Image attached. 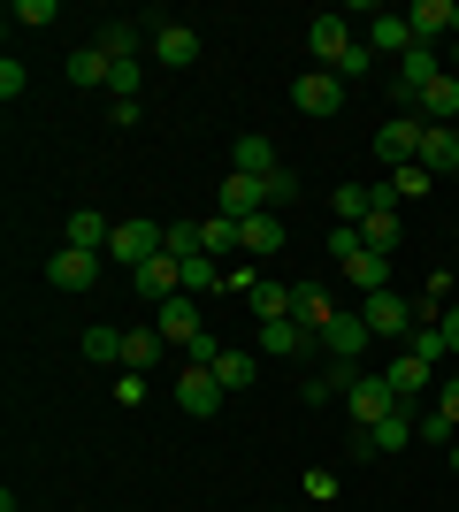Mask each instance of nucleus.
<instances>
[{"instance_id": "nucleus-1", "label": "nucleus", "mask_w": 459, "mask_h": 512, "mask_svg": "<svg viewBox=\"0 0 459 512\" xmlns=\"http://www.w3.org/2000/svg\"><path fill=\"white\" fill-rule=\"evenodd\" d=\"M437 77H444V54H437V46H414V54H398V62H391V100H398V115H414V100L437 85Z\"/></svg>"}, {"instance_id": "nucleus-2", "label": "nucleus", "mask_w": 459, "mask_h": 512, "mask_svg": "<svg viewBox=\"0 0 459 512\" xmlns=\"http://www.w3.org/2000/svg\"><path fill=\"white\" fill-rule=\"evenodd\" d=\"M161 245H169V222H146V214H131V222H115V237H108V260L115 268H146L153 253H161Z\"/></svg>"}, {"instance_id": "nucleus-3", "label": "nucleus", "mask_w": 459, "mask_h": 512, "mask_svg": "<svg viewBox=\"0 0 459 512\" xmlns=\"http://www.w3.org/2000/svg\"><path fill=\"white\" fill-rule=\"evenodd\" d=\"M291 107L314 115V123H329V115L345 107V77H337V69H306L299 85H291Z\"/></svg>"}, {"instance_id": "nucleus-4", "label": "nucleus", "mask_w": 459, "mask_h": 512, "mask_svg": "<svg viewBox=\"0 0 459 512\" xmlns=\"http://www.w3.org/2000/svg\"><path fill=\"white\" fill-rule=\"evenodd\" d=\"M360 321H368L383 344H406V337H414V306L398 299V291H368V299H360Z\"/></svg>"}, {"instance_id": "nucleus-5", "label": "nucleus", "mask_w": 459, "mask_h": 512, "mask_svg": "<svg viewBox=\"0 0 459 512\" xmlns=\"http://www.w3.org/2000/svg\"><path fill=\"white\" fill-rule=\"evenodd\" d=\"M375 161H383V176L421 161V115H391V123L375 130Z\"/></svg>"}, {"instance_id": "nucleus-6", "label": "nucleus", "mask_w": 459, "mask_h": 512, "mask_svg": "<svg viewBox=\"0 0 459 512\" xmlns=\"http://www.w3.org/2000/svg\"><path fill=\"white\" fill-rule=\"evenodd\" d=\"M222 398H230V390L215 383V367H192V360H184V375H176V406L192 413V421H207V413H222Z\"/></svg>"}, {"instance_id": "nucleus-7", "label": "nucleus", "mask_w": 459, "mask_h": 512, "mask_svg": "<svg viewBox=\"0 0 459 512\" xmlns=\"http://www.w3.org/2000/svg\"><path fill=\"white\" fill-rule=\"evenodd\" d=\"M153 23V62L161 69H192L199 62V31L192 23H169V16H146Z\"/></svg>"}, {"instance_id": "nucleus-8", "label": "nucleus", "mask_w": 459, "mask_h": 512, "mask_svg": "<svg viewBox=\"0 0 459 512\" xmlns=\"http://www.w3.org/2000/svg\"><path fill=\"white\" fill-rule=\"evenodd\" d=\"M352 46H360V39H352L345 16H314V23H306V54H314V69H337Z\"/></svg>"}, {"instance_id": "nucleus-9", "label": "nucleus", "mask_w": 459, "mask_h": 512, "mask_svg": "<svg viewBox=\"0 0 459 512\" xmlns=\"http://www.w3.org/2000/svg\"><path fill=\"white\" fill-rule=\"evenodd\" d=\"M100 268H108V253H77V245H62V253L46 260V283H54V291H92Z\"/></svg>"}, {"instance_id": "nucleus-10", "label": "nucleus", "mask_w": 459, "mask_h": 512, "mask_svg": "<svg viewBox=\"0 0 459 512\" xmlns=\"http://www.w3.org/2000/svg\"><path fill=\"white\" fill-rule=\"evenodd\" d=\"M345 413H352V428H375V421H391V413H398V390L383 383V375H360L352 398H345Z\"/></svg>"}, {"instance_id": "nucleus-11", "label": "nucleus", "mask_w": 459, "mask_h": 512, "mask_svg": "<svg viewBox=\"0 0 459 512\" xmlns=\"http://www.w3.org/2000/svg\"><path fill=\"white\" fill-rule=\"evenodd\" d=\"M215 214H230V222H253V214H268V184L261 176H222V192H215Z\"/></svg>"}, {"instance_id": "nucleus-12", "label": "nucleus", "mask_w": 459, "mask_h": 512, "mask_svg": "<svg viewBox=\"0 0 459 512\" xmlns=\"http://www.w3.org/2000/svg\"><path fill=\"white\" fill-rule=\"evenodd\" d=\"M368 344H375V329L360 321V306H337V321L322 329V352H329V360H360Z\"/></svg>"}, {"instance_id": "nucleus-13", "label": "nucleus", "mask_w": 459, "mask_h": 512, "mask_svg": "<svg viewBox=\"0 0 459 512\" xmlns=\"http://www.w3.org/2000/svg\"><path fill=\"white\" fill-rule=\"evenodd\" d=\"M383 383L398 390V406H414L421 390H437V367H429V360H414V352H406V344H398L391 360H383Z\"/></svg>"}, {"instance_id": "nucleus-14", "label": "nucleus", "mask_w": 459, "mask_h": 512, "mask_svg": "<svg viewBox=\"0 0 459 512\" xmlns=\"http://www.w3.org/2000/svg\"><path fill=\"white\" fill-rule=\"evenodd\" d=\"M153 329H161V337H169L176 352H192V344L207 337V329H199V306H192V291H176L169 306H153Z\"/></svg>"}, {"instance_id": "nucleus-15", "label": "nucleus", "mask_w": 459, "mask_h": 512, "mask_svg": "<svg viewBox=\"0 0 459 512\" xmlns=\"http://www.w3.org/2000/svg\"><path fill=\"white\" fill-rule=\"evenodd\" d=\"M352 383H360V360H329V352H322V367L299 383V398H306V406H322V398H352Z\"/></svg>"}, {"instance_id": "nucleus-16", "label": "nucleus", "mask_w": 459, "mask_h": 512, "mask_svg": "<svg viewBox=\"0 0 459 512\" xmlns=\"http://www.w3.org/2000/svg\"><path fill=\"white\" fill-rule=\"evenodd\" d=\"M176 291H184V260H176L169 245H161V253H153L146 268H138V299H153V306H169Z\"/></svg>"}, {"instance_id": "nucleus-17", "label": "nucleus", "mask_w": 459, "mask_h": 512, "mask_svg": "<svg viewBox=\"0 0 459 512\" xmlns=\"http://www.w3.org/2000/svg\"><path fill=\"white\" fill-rule=\"evenodd\" d=\"M421 436H429V444H459V375L437 383V406L421 413Z\"/></svg>"}, {"instance_id": "nucleus-18", "label": "nucleus", "mask_w": 459, "mask_h": 512, "mask_svg": "<svg viewBox=\"0 0 459 512\" xmlns=\"http://www.w3.org/2000/svg\"><path fill=\"white\" fill-rule=\"evenodd\" d=\"M291 321H299L306 337H322L329 321H337V299H329L322 283H291Z\"/></svg>"}, {"instance_id": "nucleus-19", "label": "nucleus", "mask_w": 459, "mask_h": 512, "mask_svg": "<svg viewBox=\"0 0 459 512\" xmlns=\"http://www.w3.org/2000/svg\"><path fill=\"white\" fill-rule=\"evenodd\" d=\"M452 16H459V0H414V8H406L414 46H444V39H452Z\"/></svg>"}, {"instance_id": "nucleus-20", "label": "nucleus", "mask_w": 459, "mask_h": 512, "mask_svg": "<svg viewBox=\"0 0 459 512\" xmlns=\"http://www.w3.org/2000/svg\"><path fill=\"white\" fill-rule=\"evenodd\" d=\"M421 169L437 176H459V138H452V123H421Z\"/></svg>"}, {"instance_id": "nucleus-21", "label": "nucleus", "mask_w": 459, "mask_h": 512, "mask_svg": "<svg viewBox=\"0 0 459 512\" xmlns=\"http://www.w3.org/2000/svg\"><path fill=\"white\" fill-rule=\"evenodd\" d=\"M368 46H375V62H398V54H414V23L383 8V16L368 23Z\"/></svg>"}, {"instance_id": "nucleus-22", "label": "nucleus", "mask_w": 459, "mask_h": 512, "mask_svg": "<svg viewBox=\"0 0 459 512\" xmlns=\"http://www.w3.org/2000/svg\"><path fill=\"white\" fill-rule=\"evenodd\" d=\"M238 253H245V260H276V253H284V222H276V214L238 222Z\"/></svg>"}, {"instance_id": "nucleus-23", "label": "nucleus", "mask_w": 459, "mask_h": 512, "mask_svg": "<svg viewBox=\"0 0 459 512\" xmlns=\"http://www.w3.org/2000/svg\"><path fill=\"white\" fill-rule=\"evenodd\" d=\"M108 237H115V222L100 207H69V245L77 253H108Z\"/></svg>"}, {"instance_id": "nucleus-24", "label": "nucleus", "mask_w": 459, "mask_h": 512, "mask_svg": "<svg viewBox=\"0 0 459 512\" xmlns=\"http://www.w3.org/2000/svg\"><path fill=\"white\" fill-rule=\"evenodd\" d=\"M230 169H238V176H261V184H268V176L284 169V161H276V146H268L261 130H253V138H238V146H230Z\"/></svg>"}, {"instance_id": "nucleus-25", "label": "nucleus", "mask_w": 459, "mask_h": 512, "mask_svg": "<svg viewBox=\"0 0 459 512\" xmlns=\"http://www.w3.org/2000/svg\"><path fill=\"white\" fill-rule=\"evenodd\" d=\"M414 115H421V123H459V77H452V69L414 100Z\"/></svg>"}, {"instance_id": "nucleus-26", "label": "nucleus", "mask_w": 459, "mask_h": 512, "mask_svg": "<svg viewBox=\"0 0 459 512\" xmlns=\"http://www.w3.org/2000/svg\"><path fill=\"white\" fill-rule=\"evenodd\" d=\"M345 283L360 291V299H368V291H391V260H383V253H352L345 260Z\"/></svg>"}, {"instance_id": "nucleus-27", "label": "nucleus", "mask_w": 459, "mask_h": 512, "mask_svg": "<svg viewBox=\"0 0 459 512\" xmlns=\"http://www.w3.org/2000/svg\"><path fill=\"white\" fill-rule=\"evenodd\" d=\"M306 344H314V337H306L299 321H261V352H268V360H299Z\"/></svg>"}, {"instance_id": "nucleus-28", "label": "nucleus", "mask_w": 459, "mask_h": 512, "mask_svg": "<svg viewBox=\"0 0 459 512\" xmlns=\"http://www.w3.org/2000/svg\"><path fill=\"white\" fill-rule=\"evenodd\" d=\"M360 237H368V253H383V260H391V253H398V237H406V222H398V207H375L368 222H360Z\"/></svg>"}, {"instance_id": "nucleus-29", "label": "nucleus", "mask_w": 459, "mask_h": 512, "mask_svg": "<svg viewBox=\"0 0 459 512\" xmlns=\"http://www.w3.org/2000/svg\"><path fill=\"white\" fill-rule=\"evenodd\" d=\"M245 306L261 321H291V283H276V276H261L253 291H245Z\"/></svg>"}, {"instance_id": "nucleus-30", "label": "nucleus", "mask_w": 459, "mask_h": 512, "mask_svg": "<svg viewBox=\"0 0 459 512\" xmlns=\"http://www.w3.org/2000/svg\"><path fill=\"white\" fill-rule=\"evenodd\" d=\"M161 352H169V337H161V329H123V367H138V375H146Z\"/></svg>"}, {"instance_id": "nucleus-31", "label": "nucleus", "mask_w": 459, "mask_h": 512, "mask_svg": "<svg viewBox=\"0 0 459 512\" xmlns=\"http://www.w3.org/2000/svg\"><path fill=\"white\" fill-rule=\"evenodd\" d=\"M199 253L230 260V253H238V222H230V214H207V222H199Z\"/></svg>"}, {"instance_id": "nucleus-32", "label": "nucleus", "mask_w": 459, "mask_h": 512, "mask_svg": "<svg viewBox=\"0 0 459 512\" xmlns=\"http://www.w3.org/2000/svg\"><path fill=\"white\" fill-rule=\"evenodd\" d=\"M92 46H100L108 62H138V23H100V31H92Z\"/></svg>"}, {"instance_id": "nucleus-33", "label": "nucleus", "mask_w": 459, "mask_h": 512, "mask_svg": "<svg viewBox=\"0 0 459 512\" xmlns=\"http://www.w3.org/2000/svg\"><path fill=\"white\" fill-rule=\"evenodd\" d=\"M329 214H337V222H368L375 192H368V184H337V192H329Z\"/></svg>"}, {"instance_id": "nucleus-34", "label": "nucleus", "mask_w": 459, "mask_h": 512, "mask_svg": "<svg viewBox=\"0 0 459 512\" xmlns=\"http://www.w3.org/2000/svg\"><path fill=\"white\" fill-rule=\"evenodd\" d=\"M406 352H414V360H429V367H444V352H452V344H444V321H414Z\"/></svg>"}, {"instance_id": "nucleus-35", "label": "nucleus", "mask_w": 459, "mask_h": 512, "mask_svg": "<svg viewBox=\"0 0 459 512\" xmlns=\"http://www.w3.org/2000/svg\"><path fill=\"white\" fill-rule=\"evenodd\" d=\"M69 77H77V85H108L115 62L100 54V46H77V54H69Z\"/></svg>"}, {"instance_id": "nucleus-36", "label": "nucleus", "mask_w": 459, "mask_h": 512, "mask_svg": "<svg viewBox=\"0 0 459 512\" xmlns=\"http://www.w3.org/2000/svg\"><path fill=\"white\" fill-rule=\"evenodd\" d=\"M253 375H261V360H253V352H222V360H215V383H222V390H245Z\"/></svg>"}, {"instance_id": "nucleus-37", "label": "nucleus", "mask_w": 459, "mask_h": 512, "mask_svg": "<svg viewBox=\"0 0 459 512\" xmlns=\"http://www.w3.org/2000/svg\"><path fill=\"white\" fill-rule=\"evenodd\" d=\"M421 192H437V176L421 169V161H406V169H391V199H421Z\"/></svg>"}, {"instance_id": "nucleus-38", "label": "nucleus", "mask_w": 459, "mask_h": 512, "mask_svg": "<svg viewBox=\"0 0 459 512\" xmlns=\"http://www.w3.org/2000/svg\"><path fill=\"white\" fill-rule=\"evenodd\" d=\"M85 360L115 367V360H123V329H85Z\"/></svg>"}, {"instance_id": "nucleus-39", "label": "nucleus", "mask_w": 459, "mask_h": 512, "mask_svg": "<svg viewBox=\"0 0 459 512\" xmlns=\"http://www.w3.org/2000/svg\"><path fill=\"white\" fill-rule=\"evenodd\" d=\"M54 16H62L54 0H16V8H8V23H23V31H46Z\"/></svg>"}, {"instance_id": "nucleus-40", "label": "nucleus", "mask_w": 459, "mask_h": 512, "mask_svg": "<svg viewBox=\"0 0 459 512\" xmlns=\"http://www.w3.org/2000/svg\"><path fill=\"white\" fill-rule=\"evenodd\" d=\"M352 253H368V237H360V222H337L329 230V260H352Z\"/></svg>"}, {"instance_id": "nucleus-41", "label": "nucleus", "mask_w": 459, "mask_h": 512, "mask_svg": "<svg viewBox=\"0 0 459 512\" xmlns=\"http://www.w3.org/2000/svg\"><path fill=\"white\" fill-rule=\"evenodd\" d=\"M337 77H345V85H360V77H375V46L360 39V46H352V54H345V62H337Z\"/></svg>"}, {"instance_id": "nucleus-42", "label": "nucleus", "mask_w": 459, "mask_h": 512, "mask_svg": "<svg viewBox=\"0 0 459 512\" xmlns=\"http://www.w3.org/2000/svg\"><path fill=\"white\" fill-rule=\"evenodd\" d=\"M169 253L176 260H199V222H169Z\"/></svg>"}, {"instance_id": "nucleus-43", "label": "nucleus", "mask_w": 459, "mask_h": 512, "mask_svg": "<svg viewBox=\"0 0 459 512\" xmlns=\"http://www.w3.org/2000/svg\"><path fill=\"white\" fill-rule=\"evenodd\" d=\"M115 406H146V375H138V367L115 375Z\"/></svg>"}, {"instance_id": "nucleus-44", "label": "nucleus", "mask_w": 459, "mask_h": 512, "mask_svg": "<svg viewBox=\"0 0 459 512\" xmlns=\"http://www.w3.org/2000/svg\"><path fill=\"white\" fill-rule=\"evenodd\" d=\"M291 199H299V176L276 169V176H268V207H291Z\"/></svg>"}, {"instance_id": "nucleus-45", "label": "nucleus", "mask_w": 459, "mask_h": 512, "mask_svg": "<svg viewBox=\"0 0 459 512\" xmlns=\"http://www.w3.org/2000/svg\"><path fill=\"white\" fill-rule=\"evenodd\" d=\"M108 92H115V100H138V62H115V77H108Z\"/></svg>"}, {"instance_id": "nucleus-46", "label": "nucleus", "mask_w": 459, "mask_h": 512, "mask_svg": "<svg viewBox=\"0 0 459 512\" xmlns=\"http://www.w3.org/2000/svg\"><path fill=\"white\" fill-rule=\"evenodd\" d=\"M23 85H31V77H23V62H16V54H8V62H0V100H16Z\"/></svg>"}, {"instance_id": "nucleus-47", "label": "nucleus", "mask_w": 459, "mask_h": 512, "mask_svg": "<svg viewBox=\"0 0 459 512\" xmlns=\"http://www.w3.org/2000/svg\"><path fill=\"white\" fill-rule=\"evenodd\" d=\"M306 497H314V505H329V497H337V474L314 467V474H306Z\"/></svg>"}, {"instance_id": "nucleus-48", "label": "nucleus", "mask_w": 459, "mask_h": 512, "mask_svg": "<svg viewBox=\"0 0 459 512\" xmlns=\"http://www.w3.org/2000/svg\"><path fill=\"white\" fill-rule=\"evenodd\" d=\"M444 344L459 352V306H444Z\"/></svg>"}, {"instance_id": "nucleus-49", "label": "nucleus", "mask_w": 459, "mask_h": 512, "mask_svg": "<svg viewBox=\"0 0 459 512\" xmlns=\"http://www.w3.org/2000/svg\"><path fill=\"white\" fill-rule=\"evenodd\" d=\"M444 69H452V77H459V39H452V54H444Z\"/></svg>"}, {"instance_id": "nucleus-50", "label": "nucleus", "mask_w": 459, "mask_h": 512, "mask_svg": "<svg viewBox=\"0 0 459 512\" xmlns=\"http://www.w3.org/2000/svg\"><path fill=\"white\" fill-rule=\"evenodd\" d=\"M0 512H16V497H0Z\"/></svg>"}, {"instance_id": "nucleus-51", "label": "nucleus", "mask_w": 459, "mask_h": 512, "mask_svg": "<svg viewBox=\"0 0 459 512\" xmlns=\"http://www.w3.org/2000/svg\"><path fill=\"white\" fill-rule=\"evenodd\" d=\"M452 474H459V444H452Z\"/></svg>"}, {"instance_id": "nucleus-52", "label": "nucleus", "mask_w": 459, "mask_h": 512, "mask_svg": "<svg viewBox=\"0 0 459 512\" xmlns=\"http://www.w3.org/2000/svg\"><path fill=\"white\" fill-rule=\"evenodd\" d=\"M452 39H459V16H452Z\"/></svg>"}, {"instance_id": "nucleus-53", "label": "nucleus", "mask_w": 459, "mask_h": 512, "mask_svg": "<svg viewBox=\"0 0 459 512\" xmlns=\"http://www.w3.org/2000/svg\"><path fill=\"white\" fill-rule=\"evenodd\" d=\"M452 138H459V123H452Z\"/></svg>"}]
</instances>
